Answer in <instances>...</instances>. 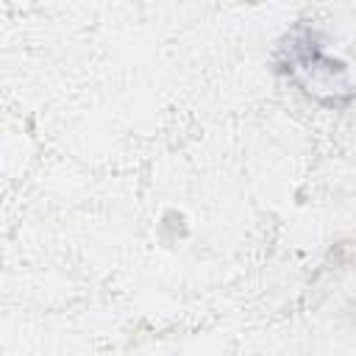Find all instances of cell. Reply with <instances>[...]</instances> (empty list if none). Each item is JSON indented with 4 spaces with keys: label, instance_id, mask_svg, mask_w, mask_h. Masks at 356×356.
Instances as JSON below:
<instances>
[{
    "label": "cell",
    "instance_id": "1",
    "mask_svg": "<svg viewBox=\"0 0 356 356\" xmlns=\"http://www.w3.org/2000/svg\"><path fill=\"white\" fill-rule=\"evenodd\" d=\"M278 70L286 72L309 97L339 106L353 97V83L342 61L331 58L309 28L295 31L278 47Z\"/></svg>",
    "mask_w": 356,
    "mask_h": 356
}]
</instances>
